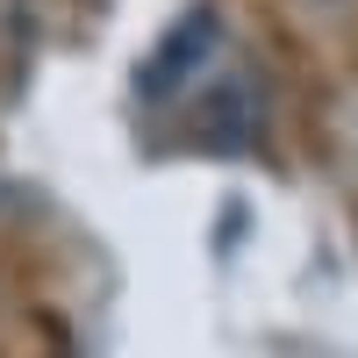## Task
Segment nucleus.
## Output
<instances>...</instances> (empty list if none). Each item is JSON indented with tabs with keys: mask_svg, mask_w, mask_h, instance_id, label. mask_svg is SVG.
Segmentation results:
<instances>
[{
	"mask_svg": "<svg viewBox=\"0 0 358 358\" xmlns=\"http://www.w3.org/2000/svg\"><path fill=\"white\" fill-rule=\"evenodd\" d=\"M258 122H265V94H258L251 72H222V79H208L194 129L215 143V151H244V143L258 136Z\"/></svg>",
	"mask_w": 358,
	"mask_h": 358,
	"instance_id": "f03ea898",
	"label": "nucleus"
},
{
	"mask_svg": "<svg viewBox=\"0 0 358 358\" xmlns=\"http://www.w3.org/2000/svg\"><path fill=\"white\" fill-rule=\"evenodd\" d=\"M215 43H222V15L215 8H194V15H179L172 22V36L143 57V72H136V94L151 101V108H165L179 86H194L201 79V65L215 57Z\"/></svg>",
	"mask_w": 358,
	"mask_h": 358,
	"instance_id": "f257e3e1",
	"label": "nucleus"
}]
</instances>
